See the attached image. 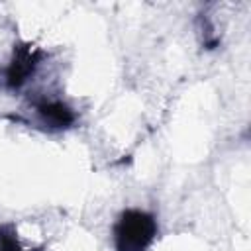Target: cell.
<instances>
[{
    "mask_svg": "<svg viewBox=\"0 0 251 251\" xmlns=\"http://www.w3.org/2000/svg\"><path fill=\"white\" fill-rule=\"evenodd\" d=\"M157 220L153 214L137 208L124 210L112 227L116 251H147L157 237Z\"/></svg>",
    "mask_w": 251,
    "mask_h": 251,
    "instance_id": "cell-1",
    "label": "cell"
},
{
    "mask_svg": "<svg viewBox=\"0 0 251 251\" xmlns=\"http://www.w3.org/2000/svg\"><path fill=\"white\" fill-rule=\"evenodd\" d=\"M43 59V51L33 47L31 43H16L12 51V59L4 71V84L10 90L22 88L37 71Z\"/></svg>",
    "mask_w": 251,
    "mask_h": 251,
    "instance_id": "cell-2",
    "label": "cell"
},
{
    "mask_svg": "<svg viewBox=\"0 0 251 251\" xmlns=\"http://www.w3.org/2000/svg\"><path fill=\"white\" fill-rule=\"evenodd\" d=\"M33 106L41 122L51 129H67L76 122L75 110L63 100H39Z\"/></svg>",
    "mask_w": 251,
    "mask_h": 251,
    "instance_id": "cell-3",
    "label": "cell"
},
{
    "mask_svg": "<svg viewBox=\"0 0 251 251\" xmlns=\"http://www.w3.org/2000/svg\"><path fill=\"white\" fill-rule=\"evenodd\" d=\"M0 251H41V249H24L18 241L14 224H2L0 226Z\"/></svg>",
    "mask_w": 251,
    "mask_h": 251,
    "instance_id": "cell-4",
    "label": "cell"
}]
</instances>
